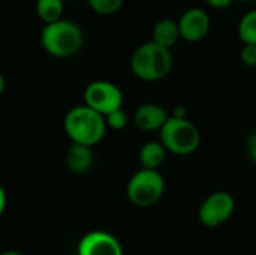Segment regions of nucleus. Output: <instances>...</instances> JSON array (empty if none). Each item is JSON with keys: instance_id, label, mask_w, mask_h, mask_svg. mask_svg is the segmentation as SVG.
Listing matches in <instances>:
<instances>
[{"instance_id": "39448f33", "label": "nucleus", "mask_w": 256, "mask_h": 255, "mask_svg": "<svg viewBox=\"0 0 256 255\" xmlns=\"http://www.w3.org/2000/svg\"><path fill=\"white\" fill-rule=\"evenodd\" d=\"M165 191V180L158 170L142 168L136 171L128 183V198L138 207L156 204Z\"/></svg>"}, {"instance_id": "7ed1b4c3", "label": "nucleus", "mask_w": 256, "mask_h": 255, "mask_svg": "<svg viewBox=\"0 0 256 255\" xmlns=\"http://www.w3.org/2000/svg\"><path fill=\"white\" fill-rule=\"evenodd\" d=\"M171 68V50L154 41L140 45L130 57V69L142 81H159L170 74Z\"/></svg>"}, {"instance_id": "9d476101", "label": "nucleus", "mask_w": 256, "mask_h": 255, "mask_svg": "<svg viewBox=\"0 0 256 255\" xmlns=\"http://www.w3.org/2000/svg\"><path fill=\"white\" fill-rule=\"evenodd\" d=\"M168 117L170 116L164 107L150 102V104H142L136 108L134 114V122L141 131L153 132V131H160V128L165 125Z\"/></svg>"}, {"instance_id": "423d86ee", "label": "nucleus", "mask_w": 256, "mask_h": 255, "mask_svg": "<svg viewBox=\"0 0 256 255\" xmlns=\"http://www.w3.org/2000/svg\"><path fill=\"white\" fill-rule=\"evenodd\" d=\"M84 104L90 108L96 110L102 116L122 108L123 104V93L111 81L98 80L90 83L84 90Z\"/></svg>"}, {"instance_id": "ddd939ff", "label": "nucleus", "mask_w": 256, "mask_h": 255, "mask_svg": "<svg viewBox=\"0 0 256 255\" xmlns=\"http://www.w3.org/2000/svg\"><path fill=\"white\" fill-rule=\"evenodd\" d=\"M166 149L160 141H148L146 143L140 150V162L142 168L158 170L165 158H166Z\"/></svg>"}, {"instance_id": "6ab92c4d", "label": "nucleus", "mask_w": 256, "mask_h": 255, "mask_svg": "<svg viewBox=\"0 0 256 255\" xmlns=\"http://www.w3.org/2000/svg\"><path fill=\"white\" fill-rule=\"evenodd\" d=\"M246 149H248V153H249L250 159L256 164V132H254V134L248 138Z\"/></svg>"}, {"instance_id": "393cba45", "label": "nucleus", "mask_w": 256, "mask_h": 255, "mask_svg": "<svg viewBox=\"0 0 256 255\" xmlns=\"http://www.w3.org/2000/svg\"><path fill=\"white\" fill-rule=\"evenodd\" d=\"M240 2H252V0H240Z\"/></svg>"}, {"instance_id": "4468645a", "label": "nucleus", "mask_w": 256, "mask_h": 255, "mask_svg": "<svg viewBox=\"0 0 256 255\" xmlns=\"http://www.w3.org/2000/svg\"><path fill=\"white\" fill-rule=\"evenodd\" d=\"M63 0H38L36 2V12L39 18L48 24L60 20L63 17Z\"/></svg>"}, {"instance_id": "f3484780", "label": "nucleus", "mask_w": 256, "mask_h": 255, "mask_svg": "<svg viewBox=\"0 0 256 255\" xmlns=\"http://www.w3.org/2000/svg\"><path fill=\"white\" fill-rule=\"evenodd\" d=\"M105 122H106L108 128H111L114 131H120L128 125V116L122 108H117L105 116Z\"/></svg>"}, {"instance_id": "20e7f679", "label": "nucleus", "mask_w": 256, "mask_h": 255, "mask_svg": "<svg viewBox=\"0 0 256 255\" xmlns=\"http://www.w3.org/2000/svg\"><path fill=\"white\" fill-rule=\"evenodd\" d=\"M201 141L198 128L188 117L170 116L160 128V143L174 155L184 156L194 153Z\"/></svg>"}, {"instance_id": "0eeeda50", "label": "nucleus", "mask_w": 256, "mask_h": 255, "mask_svg": "<svg viewBox=\"0 0 256 255\" xmlns=\"http://www.w3.org/2000/svg\"><path fill=\"white\" fill-rule=\"evenodd\" d=\"M236 210V200L228 192H214L204 200L200 207L198 216L202 225L208 228H216L225 224Z\"/></svg>"}, {"instance_id": "1a4fd4ad", "label": "nucleus", "mask_w": 256, "mask_h": 255, "mask_svg": "<svg viewBox=\"0 0 256 255\" xmlns=\"http://www.w3.org/2000/svg\"><path fill=\"white\" fill-rule=\"evenodd\" d=\"M78 255H123V249L114 236L105 231H92L81 239Z\"/></svg>"}, {"instance_id": "2eb2a0df", "label": "nucleus", "mask_w": 256, "mask_h": 255, "mask_svg": "<svg viewBox=\"0 0 256 255\" xmlns=\"http://www.w3.org/2000/svg\"><path fill=\"white\" fill-rule=\"evenodd\" d=\"M238 38L243 44H256V9L242 17L238 23Z\"/></svg>"}, {"instance_id": "f03ea898", "label": "nucleus", "mask_w": 256, "mask_h": 255, "mask_svg": "<svg viewBox=\"0 0 256 255\" xmlns=\"http://www.w3.org/2000/svg\"><path fill=\"white\" fill-rule=\"evenodd\" d=\"M40 44L50 56L66 59L82 48L84 32L76 23L60 18L44 26L40 32Z\"/></svg>"}, {"instance_id": "b1692460", "label": "nucleus", "mask_w": 256, "mask_h": 255, "mask_svg": "<svg viewBox=\"0 0 256 255\" xmlns=\"http://www.w3.org/2000/svg\"><path fill=\"white\" fill-rule=\"evenodd\" d=\"M0 255H21V254H18V252H12V251H9V252H3V254H0Z\"/></svg>"}, {"instance_id": "f257e3e1", "label": "nucleus", "mask_w": 256, "mask_h": 255, "mask_svg": "<svg viewBox=\"0 0 256 255\" xmlns=\"http://www.w3.org/2000/svg\"><path fill=\"white\" fill-rule=\"evenodd\" d=\"M63 129L72 143L96 146L106 134L105 116L82 104L70 108L63 120Z\"/></svg>"}, {"instance_id": "6e6552de", "label": "nucleus", "mask_w": 256, "mask_h": 255, "mask_svg": "<svg viewBox=\"0 0 256 255\" xmlns=\"http://www.w3.org/2000/svg\"><path fill=\"white\" fill-rule=\"evenodd\" d=\"M180 36L188 42H198L206 38L210 29V17L201 8L188 9L178 20Z\"/></svg>"}, {"instance_id": "412c9836", "label": "nucleus", "mask_w": 256, "mask_h": 255, "mask_svg": "<svg viewBox=\"0 0 256 255\" xmlns=\"http://www.w3.org/2000/svg\"><path fill=\"white\" fill-rule=\"evenodd\" d=\"M4 207H6V192H4V189L0 186V216H2V213L4 212Z\"/></svg>"}, {"instance_id": "f8f14e48", "label": "nucleus", "mask_w": 256, "mask_h": 255, "mask_svg": "<svg viewBox=\"0 0 256 255\" xmlns=\"http://www.w3.org/2000/svg\"><path fill=\"white\" fill-rule=\"evenodd\" d=\"M180 38L182 36H180L178 21H174L171 18H164L158 21L153 29V41L164 47L171 48Z\"/></svg>"}, {"instance_id": "9b49d317", "label": "nucleus", "mask_w": 256, "mask_h": 255, "mask_svg": "<svg viewBox=\"0 0 256 255\" xmlns=\"http://www.w3.org/2000/svg\"><path fill=\"white\" fill-rule=\"evenodd\" d=\"M64 161H66V167L69 171L75 174H84L93 167L94 153H93L92 146L72 143L66 152Z\"/></svg>"}, {"instance_id": "dca6fc26", "label": "nucleus", "mask_w": 256, "mask_h": 255, "mask_svg": "<svg viewBox=\"0 0 256 255\" xmlns=\"http://www.w3.org/2000/svg\"><path fill=\"white\" fill-rule=\"evenodd\" d=\"M87 5L99 15H112L122 8L123 0H87Z\"/></svg>"}, {"instance_id": "5701e85b", "label": "nucleus", "mask_w": 256, "mask_h": 255, "mask_svg": "<svg viewBox=\"0 0 256 255\" xmlns=\"http://www.w3.org/2000/svg\"><path fill=\"white\" fill-rule=\"evenodd\" d=\"M3 92H4V78H3V75L0 74V96L3 95Z\"/></svg>"}, {"instance_id": "aec40b11", "label": "nucleus", "mask_w": 256, "mask_h": 255, "mask_svg": "<svg viewBox=\"0 0 256 255\" xmlns=\"http://www.w3.org/2000/svg\"><path fill=\"white\" fill-rule=\"evenodd\" d=\"M210 6L213 8H218V9H224V8H228L234 0H206Z\"/></svg>"}, {"instance_id": "a211bd4d", "label": "nucleus", "mask_w": 256, "mask_h": 255, "mask_svg": "<svg viewBox=\"0 0 256 255\" xmlns=\"http://www.w3.org/2000/svg\"><path fill=\"white\" fill-rule=\"evenodd\" d=\"M240 59L242 62L249 66V68H255L256 66V44H244L242 53H240Z\"/></svg>"}, {"instance_id": "4be33fe9", "label": "nucleus", "mask_w": 256, "mask_h": 255, "mask_svg": "<svg viewBox=\"0 0 256 255\" xmlns=\"http://www.w3.org/2000/svg\"><path fill=\"white\" fill-rule=\"evenodd\" d=\"M172 116H174V117H186V108H183V107H177V108L174 110Z\"/></svg>"}]
</instances>
